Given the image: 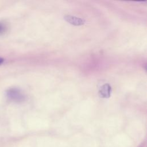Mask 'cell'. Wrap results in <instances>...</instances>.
Returning a JSON list of instances; mask_svg holds the SVG:
<instances>
[{"instance_id":"3","label":"cell","mask_w":147,"mask_h":147,"mask_svg":"<svg viewBox=\"0 0 147 147\" xmlns=\"http://www.w3.org/2000/svg\"><path fill=\"white\" fill-rule=\"evenodd\" d=\"M111 86L108 83H105L100 87L99 90V95L102 98H109L111 96Z\"/></svg>"},{"instance_id":"1","label":"cell","mask_w":147,"mask_h":147,"mask_svg":"<svg viewBox=\"0 0 147 147\" xmlns=\"http://www.w3.org/2000/svg\"><path fill=\"white\" fill-rule=\"evenodd\" d=\"M6 96L10 100L17 103L22 102L25 100V95L17 88H10L6 91Z\"/></svg>"},{"instance_id":"4","label":"cell","mask_w":147,"mask_h":147,"mask_svg":"<svg viewBox=\"0 0 147 147\" xmlns=\"http://www.w3.org/2000/svg\"><path fill=\"white\" fill-rule=\"evenodd\" d=\"M8 29H9L8 24L4 21H0V36L6 34V32L8 31Z\"/></svg>"},{"instance_id":"2","label":"cell","mask_w":147,"mask_h":147,"mask_svg":"<svg viewBox=\"0 0 147 147\" xmlns=\"http://www.w3.org/2000/svg\"><path fill=\"white\" fill-rule=\"evenodd\" d=\"M64 18L67 22L75 26H81L85 23L84 19L71 15H66Z\"/></svg>"},{"instance_id":"5","label":"cell","mask_w":147,"mask_h":147,"mask_svg":"<svg viewBox=\"0 0 147 147\" xmlns=\"http://www.w3.org/2000/svg\"><path fill=\"white\" fill-rule=\"evenodd\" d=\"M3 61H4V59L0 57V65H1L3 63Z\"/></svg>"}]
</instances>
